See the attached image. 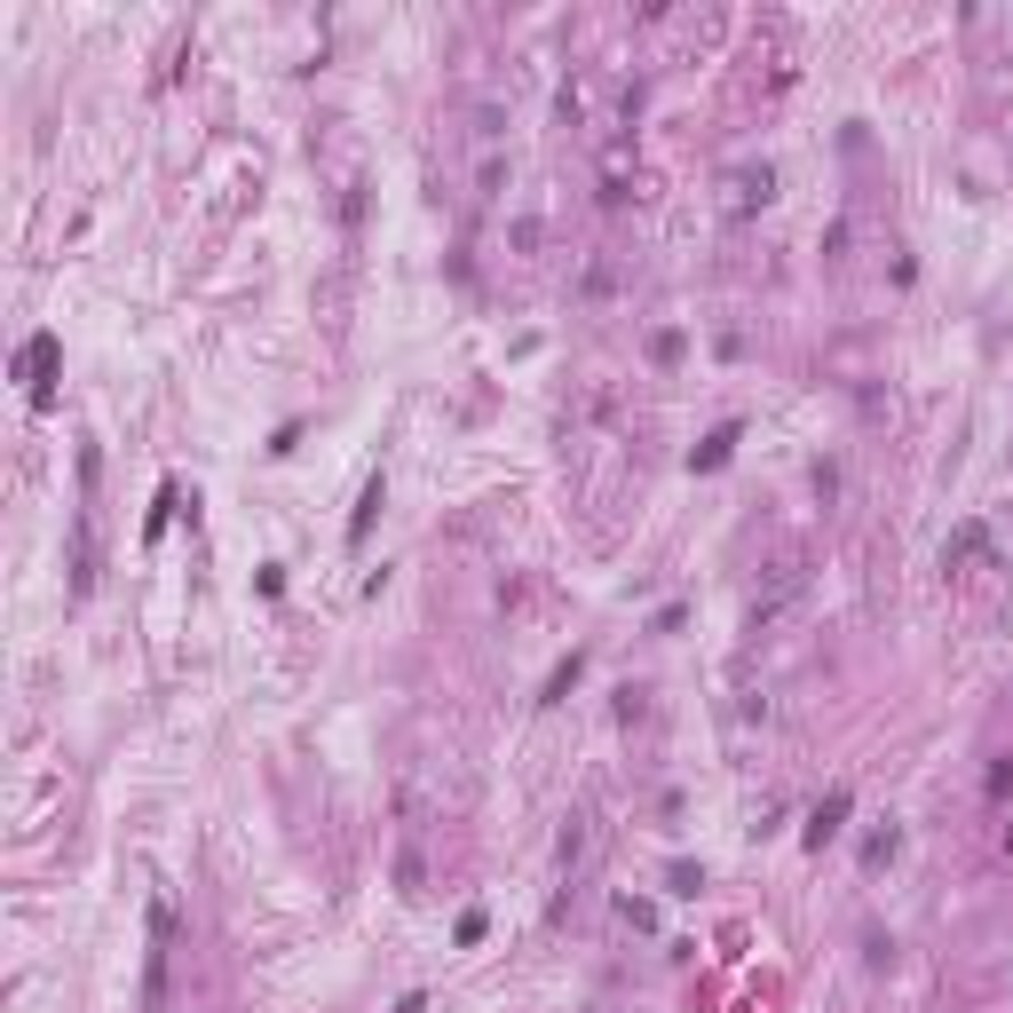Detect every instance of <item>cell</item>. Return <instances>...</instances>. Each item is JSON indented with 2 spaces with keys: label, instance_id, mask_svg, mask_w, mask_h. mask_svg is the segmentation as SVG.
<instances>
[]
</instances>
